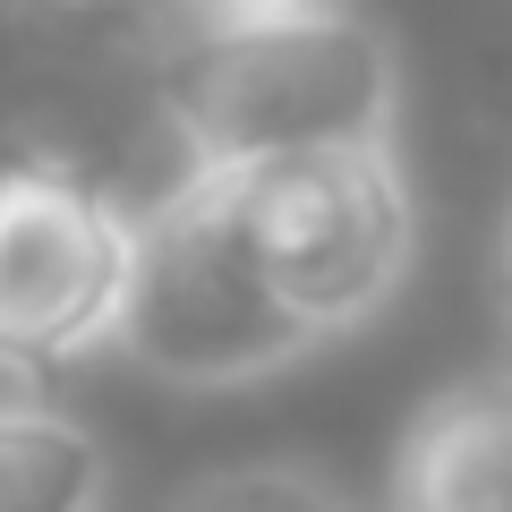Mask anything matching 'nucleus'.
I'll return each instance as SVG.
<instances>
[{
  "instance_id": "nucleus-1",
  "label": "nucleus",
  "mask_w": 512,
  "mask_h": 512,
  "mask_svg": "<svg viewBox=\"0 0 512 512\" xmlns=\"http://www.w3.org/2000/svg\"><path fill=\"white\" fill-rule=\"evenodd\" d=\"M163 111L197 180H248L274 163L393 146L402 60L350 9H291L188 35L163 69Z\"/></svg>"
},
{
  "instance_id": "nucleus-2",
  "label": "nucleus",
  "mask_w": 512,
  "mask_h": 512,
  "mask_svg": "<svg viewBox=\"0 0 512 512\" xmlns=\"http://www.w3.org/2000/svg\"><path fill=\"white\" fill-rule=\"evenodd\" d=\"M120 350L180 393L265 384L316 350V333L256 274L231 214V180L180 171L163 205L137 214V274L120 308Z\"/></svg>"
},
{
  "instance_id": "nucleus-3",
  "label": "nucleus",
  "mask_w": 512,
  "mask_h": 512,
  "mask_svg": "<svg viewBox=\"0 0 512 512\" xmlns=\"http://www.w3.org/2000/svg\"><path fill=\"white\" fill-rule=\"evenodd\" d=\"M231 214H239L256 274L274 282V299L316 342L367 325L402 291L410 256H419V205H410L393 146L248 171V180H231Z\"/></svg>"
},
{
  "instance_id": "nucleus-4",
  "label": "nucleus",
  "mask_w": 512,
  "mask_h": 512,
  "mask_svg": "<svg viewBox=\"0 0 512 512\" xmlns=\"http://www.w3.org/2000/svg\"><path fill=\"white\" fill-rule=\"evenodd\" d=\"M137 214L60 163L0 171V367L52 376L86 350L120 342Z\"/></svg>"
},
{
  "instance_id": "nucleus-5",
  "label": "nucleus",
  "mask_w": 512,
  "mask_h": 512,
  "mask_svg": "<svg viewBox=\"0 0 512 512\" xmlns=\"http://www.w3.org/2000/svg\"><path fill=\"white\" fill-rule=\"evenodd\" d=\"M384 512H512V376H470L402 427Z\"/></svg>"
},
{
  "instance_id": "nucleus-6",
  "label": "nucleus",
  "mask_w": 512,
  "mask_h": 512,
  "mask_svg": "<svg viewBox=\"0 0 512 512\" xmlns=\"http://www.w3.org/2000/svg\"><path fill=\"white\" fill-rule=\"evenodd\" d=\"M0 512H111V453L77 410L0 402Z\"/></svg>"
},
{
  "instance_id": "nucleus-7",
  "label": "nucleus",
  "mask_w": 512,
  "mask_h": 512,
  "mask_svg": "<svg viewBox=\"0 0 512 512\" xmlns=\"http://www.w3.org/2000/svg\"><path fill=\"white\" fill-rule=\"evenodd\" d=\"M163 512H350V495L316 461H231L188 478Z\"/></svg>"
},
{
  "instance_id": "nucleus-8",
  "label": "nucleus",
  "mask_w": 512,
  "mask_h": 512,
  "mask_svg": "<svg viewBox=\"0 0 512 512\" xmlns=\"http://www.w3.org/2000/svg\"><path fill=\"white\" fill-rule=\"evenodd\" d=\"M197 35H214V26H256V18H291V9H325V0H171Z\"/></svg>"
}]
</instances>
